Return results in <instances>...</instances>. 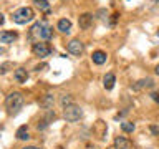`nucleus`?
Listing matches in <instances>:
<instances>
[{
    "mask_svg": "<svg viewBox=\"0 0 159 149\" xmlns=\"http://www.w3.org/2000/svg\"><path fill=\"white\" fill-rule=\"evenodd\" d=\"M5 106H7L8 109V113L10 114H15V113H18L20 109H22L23 106V96H22V93H10L7 99H5Z\"/></svg>",
    "mask_w": 159,
    "mask_h": 149,
    "instance_id": "1",
    "label": "nucleus"
},
{
    "mask_svg": "<svg viewBox=\"0 0 159 149\" xmlns=\"http://www.w3.org/2000/svg\"><path fill=\"white\" fill-rule=\"evenodd\" d=\"M33 17H35V13H33V10H32V8H30V7H22V8L15 10L12 18H13V22H15V23L25 25V23L32 22Z\"/></svg>",
    "mask_w": 159,
    "mask_h": 149,
    "instance_id": "2",
    "label": "nucleus"
},
{
    "mask_svg": "<svg viewBox=\"0 0 159 149\" xmlns=\"http://www.w3.org/2000/svg\"><path fill=\"white\" fill-rule=\"evenodd\" d=\"M63 109H65V111H63V116H65V119H66L68 123H76L78 119L83 116L81 108L76 106V104H70V106L63 108Z\"/></svg>",
    "mask_w": 159,
    "mask_h": 149,
    "instance_id": "3",
    "label": "nucleus"
},
{
    "mask_svg": "<svg viewBox=\"0 0 159 149\" xmlns=\"http://www.w3.org/2000/svg\"><path fill=\"white\" fill-rule=\"evenodd\" d=\"M32 32L37 35L40 40H50V38H52V33H53L52 28H50L45 22H37V23L33 25Z\"/></svg>",
    "mask_w": 159,
    "mask_h": 149,
    "instance_id": "4",
    "label": "nucleus"
},
{
    "mask_svg": "<svg viewBox=\"0 0 159 149\" xmlns=\"http://www.w3.org/2000/svg\"><path fill=\"white\" fill-rule=\"evenodd\" d=\"M32 50H33V53L40 58H45V56H48V55L52 53V48H50L47 43H33Z\"/></svg>",
    "mask_w": 159,
    "mask_h": 149,
    "instance_id": "5",
    "label": "nucleus"
},
{
    "mask_svg": "<svg viewBox=\"0 0 159 149\" xmlns=\"http://www.w3.org/2000/svg\"><path fill=\"white\" fill-rule=\"evenodd\" d=\"M68 52L71 53V55H81L83 53V50H84V47H83V43L80 42V40H71V42L68 43Z\"/></svg>",
    "mask_w": 159,
    "mask_h": 149,
    "instance_id": "6",
    "label": "nucleus"
},
{
    "mask_svg": "<svg viewBox=\"0 0 159 149\" xmlns=\"http://www.w3.org/2000/svg\"><path fill=\"white\" fill-rule=\"evenodd\" d=\"M78 25H80V28H83V30L89 28L93 25V15L91 13H83L81 17L78 18Z\"/></svg>",
    "mask_w": 159,
    "mask_h": 149,
    "instance_id": "7",
    "label": "nucleus"
},
{
    "mask_svg": "<svg viewBox=\"0 0 159 149\" xmlns=\"http://www.w3.org/2000/svg\"><path fill=\"white\" fill-rule=\"evenodd\" d=\"M152 79L151 78H146V79H139V81H136L133 84V89L134 91H141V89H146V88H151L152 86Z\"/></svg>",
    "mask_w": 159,
    "mask_h": 149,
    "instance_id": "8",
    "label": "nucleus"
},
{
    "mask_svg": "<svg viewBox=\"0 0 159 149\" xmlns=\"http://www.w3.org/2000/svg\"><path fill=\"white\" fill-rule=\"evenodd\" d=\"M13 78H15V81H17V83H25L28 79L27 70H25V68H17V70H15V73H13Z\"/></svg>",
    "mask_w": 159,
    "mask_h": 149,
    "instance_id": "9",
    "label": "nucleus"
},
{
    "mask_svg": "<svg viewBox=\"0 0 159 149\" xmlns=\"http://www.w3.org/2000/svg\"><path fill=\"white\" fill-rule=\"evenodd\" d=\"M17 40L15 32H0V43H13Z\"/></svg>",
    "mask_w": 159,
    "mask_h": 149,
    "instance_id": "10",
    "label": "nucleus"
},
{
    "mask_svg": "<svg viewBox=\"0 0 159 149\" xmlns=\"http://www.w3.org/2000/svg\"><path fill=\"white\" fill-rule=\"evenodd\" d=\"M93 63H96V65H103V63H106V60H108V55L101 52V50H98V52H94L93 53Z\"/></svg>",
    "mask_w": 159,
    "mask_h": 149,
    "instance_id": "11",
    "label": "nucleus"
},
{
    "mask_svg": "<svg viewBox=\"0 0 159 149\" xmlns=\"http://www.w3.org/2000/svg\"><path fill=\"white\" fill-rule=\"evenodd\" d=\"M57 27L61 33H70V30H71V22H70L68 18H61V20H58Z\"/></svg>",
    "mask_w": 159,
    "mask_h": 149,
    "instance_id": "12",
    "label": "nucleus"
},
{
    "mask_svg": "<svg viewBox=\"0 0 159 149\" xmlns=\"http://www.w3.org/2000/svg\"><path fill=\"white\" fill-rule=\"evenodd\" d=\"M114 83H116V76H114L113 73H108L106 76H104V79H103V84H104L106 89H113Z\"/></svg>",
    "mask_w": 159,
    "mask_h": 149,
    "instance_id": "13",
    "label": "nucleus"
},
{
    "mask_svg": "<svg viewBox=\"0 0 159 149\" xmlns=\"http://www.w3.org/2000/svg\"><path fill=\"white\" fill-rule=\"evenodd\" d=\"M114 147H116V149H128L129 147V141L126 138L119 136V138L114 139Z\"/></svg>",
    "mask_w": 159,
    "mask_h": 149,
    "instance_id": "14",
    "label": "nucleus"
},
{
    "mask_svg": "<svg viewBox=\"0 0 159 149\" xmlns=\"http://www.w3.org/2000/svg\"><path fill=\"white\" fill-rule=\"evenodd\" d=\"M28 138H30V134H28L27 126H20L17 129V139H20V141H27Z\"/></svg>",
    "mask_w": 159,
    "mask_h": 149,
    "instance_id": "15",
    "label": "nucleus"
},
{
    "mask_svg": "<svg viewBox=\"0 0 159 149\" xmlns=\"http://www.w3.org/2000/svg\"><path fill=\"white\" fill-rule=\"evenodd\" d=\"M53 103H55V98H53V94H45L43 99H42V106L43 108H52L53 106Z\"/></svg>",
    "mask_w": 159,
    "mask_h": 149,
    "instance_id": "16",
    "label": "nucleus"
},
{
    "mask_svg": "<svg viewBox=\"0 0 159 149\" xmlns=\"http://www.w3.org/2000/svg\"><path fill=\"white\" fill-rule=\"evenodd\" d=\"M33 3L37 5L42 12H48V10H50V3L47 2V0H33Z\"/></svg>",
    "mask_w": 159,
    "mask_h": 149,
    "instance_id": "17",
    "label": "nucleus"
},
{
    "mask_svg": "<svg viewBox=\"0 0 159 149\" xmlns=\"http://www.w3.org/2000/svg\"><path fill=\"white\" fill-rule=\"evenodd\" d=\"M121 129L124 133H133L134 131V124L129 123V121H124V123H121Z\"/></svg>",
    "mask_w": 159,
    "mask_h": 149,
    "instance_id": "18",
    "label": "nucleus"
},
{
    "mask_svg": "<svg viewBox=\"0 0 159 149\" xmlns=\"http://www.w3.org/2000/svg\"><path fill=\"white\" fill-rule=\"evenodd\" d=\"M70 104H73L71 103V96H70V94H65V96L61 98V106L66 108V106H70Z\"/></svg>",
    "mask_w": 159,
    "mask_h": 149,
    "instance_id": "19",
    "label": "nucleus"
},
{
    "mask_svg": "<svg viewBox=\"0 0 159 149\" xmlns=\"http://www.w3.org/2000/svg\"><path fill=\"white\" fill-rule=\"evenodd\" d=\"M151 98H152L156 103H159V93H151Z\"/></svg>",
    "mask_w": 159,
    "mask_h": 149,
    "instance_id": "20",
    "label": "nucleus"
},
{
    "mask_svg": "<svg viewBox=\"0 0 159 149\" xmlns=\"http://www.w3.org/2000/svg\"><path fill=\"white\" fill-rule=\"evenodd\" d=\"M151 133L152 134H159V128L157 126H151Z\"/></svg>",
    "mask_w": 159,
    "mask_h": 149,
    "instance_id": "21",
    "label": "nucleus"
},
{
    "mask_svg": "<svg viewBox=\"0 0 159 149\" xmlns=\"http://www.w3.org/2000/svg\"><path fill=\"white\" fill-rule=\"evenodd\" d=\"M3 22H5V18H3V15H2V13H0V25H2Z\"/></svg>",
    "mask_w": 159,
    "mask_h": 149,
    "instance_id": "22",
    "label": "nucleus"
},
{
    "mask_svg": "<svg viewBox=\"0 0 159 149\" xmlns=\"http://www.w3.org/2000/svg\"><path fill=\"white\" fill-rule=\"evenodd\" d=\"M23 149H40V147H35V146H27V147H23Z\"/></svg>",
    "mask_w": 159,
    "mask_h": 149,
    "instance_id": "23",
    "label": "nucleus"
},
{
    "mask_svg": "<svg viewBox=\"0 0 159 149\" xmlns=\"http://www.w3.org/2000/svg\"><path fill=\"white\" fill-rule=\"evenodd\" d=\"M156 74H157V76H159V65H157V66H156Z\"/></svg>",
    "mask_w": 159,
    "mask_h": 149,
    "instance_id": "24",
    "label": "nucleus"
},
{
    "mask_svg": "<svg viewBox=\"0 0 159 149\" xmlns=\"http://www.w3.org/2000/svg\"><path fill=\"white\" fill-rule=\"evenodd\" d=\"M156 35H157V37H159V30H157V32H156Z\"/></svg>",
    "mask_w": 159,
    "mask_h": 149,
    "instance_id": "25",
    "label": "nucleus"
},
{
    "mask_svg": "<svg viewBox=\"0 0 159 149\" xmlns=\"http://www.w3.org/2000/svg\"><path fill=\"white\" fill-rule=\"evenodd\" d=\"M2 52H3V48H0V53H2Z\"/></svg>",
    "mask_w": 159,
    "mask_h": 149,
    "instance_id": "26",
    "label": "nucleus"
}]
</instances>
